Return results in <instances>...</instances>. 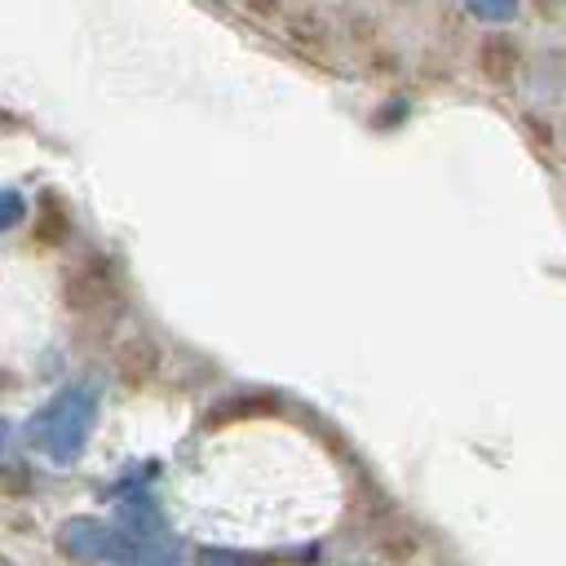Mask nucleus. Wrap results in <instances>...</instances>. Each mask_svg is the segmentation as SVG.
Segmentation results:
<instances>
[{
	"label": "nucleus",
	"mask_w": 566,
	"mask_h": 566,
	"mask_svg": "<svg viewBox=\"0 0 566 566\" xmlns=\"http://www.w3.org/2000/svg\"><path fill=\"white\" fill-rule=\"evenodd\" d=\"M97 402H102V394H97L93 380H71V385H62V389L27 420V442H31L40 455H49L53 464L80 460V451H84V442H88V433H93V424H97Z\"/></svg>",
	"instance_id": "obj_1"
},
{
	"label": "nucleus",
	"mask_w": 566,
	"mask_h": 566,
	"mask_svg": "<svg viewBox=\"0 0 566 566\" xmlns=\"http://www.w3.org/2000/svg\"><path fill=\"white\" fill-rule=\"evenodd\" d=\"M57 548L75 562L93 566H172V548L150 544L142 535H128L119 526H106L97 517H66L57 526Z\"/></svg>",
	"instance_id": "obj_2"
},
{
	"label": "nucleus",
	"mask_w": 566,
	"mask_h": 566,
	"mask_svg": "<svg viewBox=\"0 0 566 566\" xmlns=\"http://www.w3.org/2000/svg\"><path fill=\"white\" fill-rule=\"evenodd\" d=\"M464 4H469V13H473L478 22H486V27H504V22H513L517 9H522V0H464Z\"/></svg>",
	"instance_id": "obj_3"
},
{
	"label": "nucleus",
	"mask_w": 566,
	"mask_h": 566,
	"mask_svg": "<svg viewBox=\"0 0 566 566\" xmlns=\"http://www.w3.org/2000/svg\"><path fill=\"white\" fill-rule=\"evenodd\" d=\"M22 212H27V199H22L13 186H0V234H4L9 226H18Z\"/></svg>",
	"instance_id": "obj_4"
},
{
	"label": "nucleus",
	"mask_w": 566,
	"mask_h": 566,
	"mask_svg": "<svg viewBox=\"0 0 566 566\" xmlns=\"http://www.w3.org/2000/svg\"><path fill=\"white\" fill-rule=\"evenodd\" d=\"M13 455V424L9 420H0V464Z\"/></svg>",
	"instance_id": "obj_5"
}]
</instances>
